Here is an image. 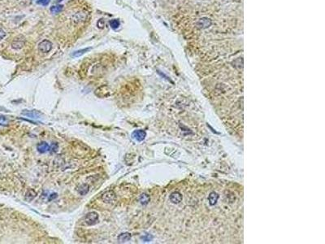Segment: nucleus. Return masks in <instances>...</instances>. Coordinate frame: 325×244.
<instances>
[{"instance_id":"f257e3e1","label":"nucleus","mask_w":325,"mask_h":244,"mask_svg":"<svg viewBox=\"0 0 325 244\" xmlns=\"http://www.w3.org/2000/svg\"><path fill=\"white\" fill-rule=\"evenodd\" d=\"M99 214L95 212H90L87 213L84 217V221L87 225H94L99 221Z\"/></svg>"},{"instance_id":"f03ea898","label":"nucleus","mask_w":325,"mask_h":244,"mask_svg":"<svg viewBox=\"0 0 325 244\" xmlns=\"http://www.w3.org/2000/svg\"><path fill=\"white\" fill-rule=\"evenodd\" d=\"M102 199L106 203H112L116 199V193L114 192L113 190H108V191L104 193L103 195H102Z\"/></svg>"},{"instance_id":"7ed1b4c3","label":"nucleus","mask_w":325,"mask_h":244,"mask_svg":"<svg viewBox=\"0 0 325 244\" xmlns=\"http://www.w3.org/2000/svg\"><path fill=\"white\" fill-rule=\"evenodd\" d=\"M51 49L52 43L47 39H45L43 41H42L38 44L39 52H42V53H48V52H51Z\"/></svg>"},{"instance_id":"20e7f679","label":"nucleus","mask_w":325,"mask_h":244,"mask_svg":"<svg viewBox=\"0 0 325 244\" xmlns=\"http://www.w3.org/2000/svg\"><path fill=\"white\" fill-rule=\"evenodd\" d=\"M21 115L30 117L33 119H38L42 116V113L37 110H24L21 112Z\"/></svg>"},{"instance_id":"39448f33","label":"nucleus","mask_w":325,"mask_h":244,"mask_svg":"<svg viewBox=\"0 0 325 244\" xmlns=\"http://www.w3.org/2000/svg\"><path fill=\"white\" fill-rule=\"evenodd\" d=\"M146 133L142 129L135 130L134 132H133L132 133V137L138 142H142L146 138Z\"/></svg>"},{"instance_id":"423d86ee","label":"nucleus","mask_w":325,"mask_h":244,"mask_svg":"<svg viewBox=\"0 0 325 244\" xmlns=\"http://www.w3.org/2000/svg\"><path fill=\"white\" fill-rule=\"evenodd\" d=\"M211 21L209 18L207 17L200 19L197 23V25L200 29H207L209 26H211Z\"/></svg>"},{"instance_id":"0eeeda50","label":"nucleus","mask_w":325,"mask_h":244,"mask_svg":"<svg viewBox=\"0 0 325 244\" xmlns=\"http://www.w3.org/2000/svg\"><path fill=\"white\" fill-rule=\"evenodd\" d=\"M37 149L38 151V152L43 154V153H47V151H50V145L48 144L47 142H42L38 144L37 146Z\"/></svg>"},{"instance_id":"6e6552de","label":"nucleus","mask_w":325,"mask_h":244,"mask_svg":"<svg viewBox=\"0 0 325 244\" xmlns=\"http://www.w3.org/2000/svg\"><path fill=\"white\" fill-rule=\"evenodd\" d=\"M131 238H132V235L130 234L129 233L125 232V233H122L118 236L117 239L119 241V243H127V242L130 241Z\"/></svg>"},{"instance_id":"1a4fd4ad","label":"nucleus","mask_w":325,"mask_h":244,"mask_svg":"<svg viewBox=\"0 0 325 244\" xmlns=\"http://www.w3.org/2000/svg\"><path fill=\"white\" fill-rule=\"evenodd\" d=\"M89 190H90V186H89V185L86 184V183L80 185L77 187V192L81 195H87L88 192H89Z\"/></svg>"},{"instance_id":"9d476101","label":"nucleus","mask_w":325,"mask_h":244,"mask_svg":"<svg viewBox=\"0 0 325 244\" xmlns=\"http://www.w3.org/2000/svg\"><path fill=\"white\" fill-rule=\"evenodd\" d=\"M170 200L173 203H179L182 200L181 195L179 192H174L170 195Z\"/></svg>"},{"instance_id":"9b49d317","label":"nucleus","mask_w":325,"mask_h":244,"mask_svg":"<svg viewBox=\"0 0 325 244\" xmlns=\"http://www.w3.org/2000/svg\"><path fill=\"white\" fill-rule=\"evenodd\" d=\"M36 196H37V192L33 189H29L26 192L25 198V200H27L28 202H30L32 200H34Z\"/></svg>"},{"instance_id":"f8f14e48","label":"nucleus","mask_w":325,"mask_h":244,"mask_svg":"<svg viewBox=\"0 0 325 244\" xmlns=\"http://www.w3.org/2000/svg\"><path fill=\"white\" fill-rule=\"evenodd\" d=\"M139 201H140V203H141L142 205H146L148 203L150 202V196L148 195L147 194L143 193V194H142V195H140V197H139Z\"/></svg>"},{"instance_id":"ddd939ff","label":"nucleus","mask_w":325,"mask_h":244,"mask_svg":"<svg viewBox=\"0 0 325 244\" xmlns=\"http://www.w3.org/2000/svg\"><path fill=\"white\" fill-rule=\"evenodd\" d=\"M90 50H91V47H90V48H84V49L78 50L77 52H73V53L72 54V56H73V57H79V56H81L82 55H84L85 53H86V52H88L89 51H90Z\"/></svg>"},{"instance_id":"4468645a","label":"nucleus","mask_w":325,"mask_h":244,"mask_svg":"<svg viewBox=\"0 0 325 244\" xmlns=\"http://www.w3.org/2000/svg\"><path fill=\"white\" fill-rule=\"evenodd\" d=\"M24 45H25V43L23 42V41H14V42H12V48H13V49H15V50H19V49H21L22 47H24Z\"/></svg>"},{"instance_id":"2eb2a0df","label":"nucleus","mask_w":325,"mask_h":244,"mask_svg":"<svg viewBox=\"0 0 325 244\" xmlns=\"http://www.w3.org/2000/svg\"><path fill=\"white\" fill-rule=\"evenodd\" d=\"M218 198H219V196H218V195H217L216 193L215 192L211 193V195H209V202H210V204H211V205H214V204L217 202V200H218Z\"/></svg>"},{"instance_id":"dca6fc26","label":"nucleus","mask_w":325,"mask_h":244,"mask_svg":"<svg viewBox=\"0 0 325 244\" xmlns=\"http://www.w3.org/2000/svg\"><path fill=\"white\" fill-rule=\"evenodd\" d=\"M51 12L53 14H57V13H60L63 10V6L62 5H56V6H52L51 8Z\"/></svg>"},{"instance_id":"f3484780","label":"nucleus","mask_w":325,"mask_h":244,"mask_svg":"<svg viewBox=\"0 0 325 244\" xmlns=\"http://www.w3.org/2000/svg\"><path fill=\"white\" fill-rule=\"evenodd\" d=\"M109 25H110V26L112 28L113 30H116V29H117L120 26V21L118 20H111L109 21Z\"/></svg>"},{"instance_id":"a211bd4d","label":"nucleus","mask_w":325,"mask_h":244,"mask_svg":"<svg viewBox=\"0 0 325 244\" xmlns=\"http://www.w3.org/2000/svg\"><path fill=\"white\" fill-rule=\"evenodd\" d=\"M8 124V119L5 116H0V125L6 126Z\"/></svg>"},{"instance_id":"6ab92c4d","label":"nucleus","mask_w":325,"mask_h":244,"mask_svg":"<svg viewBox=\"0 0 325 244\" xmlns=\"http://www.w3.org/2000/svg\"><path fill=\"white\" fill-rule=\"evenodd\" d=\"M58 148H59V146H58L57 143H52L51 145L50 146V151L51 152H56L58 151Z\"/></svg>"},{"instance_id":"aec40b11","label":"nucleus","mask_w":325,"mask_h":244,"mask_svg":"<svg viewBox=\"0 0 325 244\" xmlns=\"http://www.w3.org/2000/svg\"><path fill=\"white\" fill-rule=\"evenodd\" d=\"M50 3V0H38L37 4L42 5V6H47Z\"/></svg>"},{"instance_id":"412c9836","label":"nucleus","mask_w":325,"mask_h":244,"mask_svg":"<svg viewBox=\"0 0 325 244\" xmlns=\"http://www.w3.org/2000/svg\"><path fill=\"white\" fill-rule=\"evenodd\" d=\"M97 25H98V27H99V29H102V28H103L104 25H105L103 20V19H100L99 21H98V24H97Z\"/></svg>"},{"instance_id":"4be33fe9","label":"nucleus","mask_w":325,"mask_h":244,"mask_svg":"<svg viewBox=\"0 0 325 244\" xmlns=\"http://www.w3.org/2000/svg\"><path fill=\"white\" fill-rule=\"evenodd\" d=\"M142 239L145 242H149V241H151V240L152 239V236H151L150 234H147V235L142 237Z\"/></svg>"},{"instance_id":"5701e85b","label":"nucleus","mask_w":325,"mask_h":244,"mask_svg":"<svg viewBox=\"0 0 325 244\" xmlns=\"http://www.w3.org/2000/svg\"><path fill=\"white\" fill-rule=\"evenodd\" d=\"M5 37H6V33H5L3 30L0 29V41H1V40H3V39Z\"/></svg>"},{"instance_id":"b1692460","label":"nucleus","mask_w":325,"mask_h":244,"mask_svg":"<svg viewBox=\"0 0 325 244\" xmlns=\"http://www.w3.org/2000/svg\"><path fill=\"white\" fill-rule=\"evenodd\" d=\"M57 198V194H52V195H50V197H49V201H51V200H53V199H56Z\"/></svg>"}]
</instances>
